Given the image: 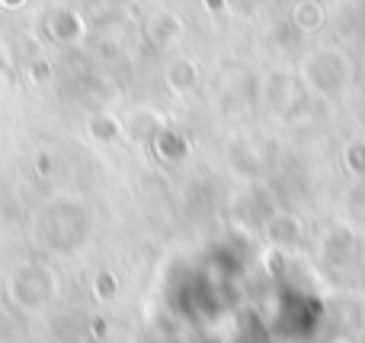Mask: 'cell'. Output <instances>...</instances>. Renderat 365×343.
<instances>
[{"instance_id":"cell-4","label":"cell","mask_w":365,"mask_h":343,"mask_svg":"<svg viewBox=\"0 0 365 343\" xmlns=\"http://www.w3.org/2000/svg\"><path fill=\"white\" fill-rule=\"evenodd\" d=\"M90 128H93V135H96L100 141H113L115 135H119V128H115L113 119H106V122H103V119H93V122H90Z\"/></svg>"},{"instance_id":"cell-1","label":"cell","mask_w":365,"mask_h":343,"mask_svg":"<svg viewBox=\"0 0 365 343\" xmlns=\"http://www.w3.org/2000/svg\"><path fill=\"white\" fill-rule=\"evenodd\" d=\"M151 36L158 39L160 45H170V42H177V39L182 36V23L173 16V13H160V16L151 23Z\"/></svg>"},{"instance_id":"cell-5","label":"cell","mask_w":365,"mask_h":343,"mask_svg":"<svg viewBox=\"0 0 365 343\" xmlns=\"http://www.w3.org/2000/svg\"><path fill=\"white\" fill-rule=\"evenodd\" d=\"M0 4H4V6H19L23 0H0Z\"/></svg>"},{"instance_id":"cell-3","label":"cell","mask_w":365,"mask_h":343,"mask_svg":"<svg viewBox=\"0 0 365 343\" xmlns=\"http://www.w3.org/2000/svg\"><path fill=\"white\" fill-rule=\"evenodd\" d=\"M321 19H324V13H321V6H317V4H311V0L298 4L295 23L302 26V29H317V26H321Z\"/></svg>"},{"instance_id":"cell-2","label":"cell","mask_w":365,"mask_h":343,"mask_svg":"<svg viewBox=\"0 0 365 343\" xmlns=\"http://www.w3.org/2000/svg\"><path fill=\"white\" fill-rule=\"evenodd\" d=\"M48 23H51V32H55V36H61V39H74L77 32L83 29L81 19H77V13H71V10H55Z\"/></svg>"}]
</instances>
